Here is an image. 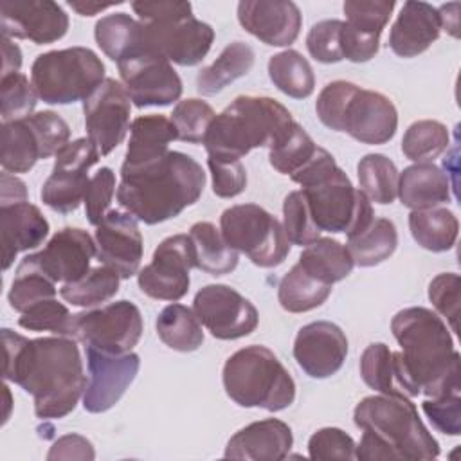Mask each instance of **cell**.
<instances>
[{"instance_id":"6da1fadb","label":"cell","mask_w":461,"mask_h":461,"mask_svg":"<svg viewBox=\"0 0 461 461\" xmlns=\"http://www.w3.org/2000/svg\"><path fill=\"white\" fill-rule=\"evenodd\" d=\"M2 344L4 380L32 396L40 420H59L76 409L88 382L77 340L63 335L27 339L2 328Z\"/></svg>"},{"instance_id":"7a4b0ae2","label":"cell","mask_w":461,"mask_h":461,"mask_svg":"<svg viewBox=\"0 0 461 461\" xmlns=\"http://www.w3.org/2000/svg\"><path fill=\"white\" fill-rule=\"evenodd\" d=\"M391 331L402 351H394L396 376L407 398H436L461 389L459 353L447 322L432 310L409 306L391 319Z\"/></svg>"},{"instance_id":"3957f363","label":"cell","mask_w":461,"mask_h":461,"mask_svg":"<svg viewBox=\"0 0 461 461\" xmlns=\"http://www.w3.org/2000/svg\"><path fill=\"white\" fill-rule=\"evenodd\" d=\"M205 187L202 166L182 151L139 166H121L119 205L137 221L157 225L198 202Z\"/></svg>"},{"instance_id":"277c9868","label":"cell","mask_w":461,"mask_h":461,"mask_svg":"<svg viewBox=\"0 0 461 461\" xmlns=\"http://www.w3.org/2000/svg\"><path fill=\"white\" fill-rule=\"evenodd\" d=\"M353 421L362 430L355 459L429 461L439 456L436 438L407 396H366L357 403Z\"/></svg>"},{"instance_id":"5b68a950","label":"cell","mask_w":461,"mask_h":461,"mask_svg":"<svg viewBox=\"0 0 461 461\" xmlns=\"http://www.w3.org/2000/svg\"><path fill=\"white\" fill-rule=\"evenodd\" d=\"M292 122V113L279 101L238 95L212 119L202 144L207 157L241 160L254 148L270 146Z\"/></svg>"},{"instance_id":"8992f818","label":"cell","mask_w":461,"mask_h":461,"mask_svg":"<svg viewBox=\"0 0 461 461\" xmlns=\"http://www.w3.org/2000/svg\"><path fill=\"white\" fill-rule=\"evenodd\" d=\"M227 396L240 407L279 412L295 400V382L267 346H245L232 353L221 371Z\"/></svg>"},{"instance_id":"52a82bcc","label":"cell","mask_w":461,"mask_h":461,"mask_svg":"<svg viewBox=\"0 0 461 461\" xmlns=\"http://www.w3.org/2000/svg\"><path fill=\"white\" fill-rule=\"evenodd\" d=\"M104 79V63L86 47L38 54L31 67V83L47 104L85 101Z\"/></svg>"},{"instance_id":"ba28073f","label":"cell","mask_w":461,"mask_h":461,"mask_svg":"<svg viewBox=\"0 0 461 461\" xmlns=\"http://www.w3.org/2000/svg\"><path fill=\"white\" fill-rule=\"evenodd\" d=\"M313 223L322 232L348 238L360 234L375 218L369 198L357 189L349 176L337 166L321 178L301 187Z\"/></svg>"},{"instance_id":"9c48e42d","label":"cell","mask_w":461,"mask_h":461,"mask_svg":"<svg viewBox=\"0 0 461 461\" xmlns=\"http://www.w3.org/2000/svg\"><path fill=\"white\" fill-rule=\"evenodd\" d=\"M220 230L236 252H243L261 268L281 265L290 252L283 223L256 203L227 207L220 216Z\"/></svg>"},{"instance_id":"30bf717a","label":"cell","mask_w":461,"mask_h":461,"mask_svg":"<svg viewBox=\"0 0 461 461\" xmlns=\"http://www.w3.org/2000/svg\"><path fill=\"white\" fill-rule=\"evenodd\" d=\"M142 328L140 310L133 303L121 299L74 313L68 321L67 337L83 346L121 355L137 346Z\"/></svg>"},{"instance_id":"8fae6325","label":"cell","mask_w":461,"mask_h":461,"mask_svg":"<svg viewBox=\"0 0 461 461\" xmlns=\"http://www.w3.org/2000/svg\"><path fill=\"white\" fill-rule=\"evenodd\" d=\"M214 41V29L193 13L158 22H140V50L164 56L180 67L198 65Z\"/></svg>"},{"instance_id":"7c38bea8","label":"cell","mask_w":461,"mask_h":461,"mask_svg":"<svg viewBox=\"0 0 461 461\" xmlns=\"http://www.w3.org/2000/svg\"><path fill=\"white\" fill-rule=\"evenodd\" d=\"M50 176L43 182L41 202L56 212H74L85 198L88 187V171L99 160V151L88 137L76 139L54 155Z\"/></svg>"},{"instance_id":"4fadbf2b","label":"cell","mask_w":461,"mask_h":461,"mask_svg":"<svg viewBox=\"0 0 461 461\" xmlns=\"http://www.w3.org/2000/svg\"><path fill=\"white\" fill-rule=\"evenodd\" d=\"M95 254V241L86 230L63 227L41 250L27 254L16 272H40L54 283H76L88 274Z\"/></svg>"},{"instance_id":"5bb4252c","label":"cell","mask_w":461,"mask_h":461,"mask_svg":"<svg viewBox=\"0 0 461 461\" xmlns=\"http://www.w3.org/2000/svg\"><path fill=\"white\" fill-rule=\"evenodd\" d=\"M194 250L189 234H173L158 243L151 263L137 272L142 294L158 301H180L189 290Z\"/></svg>"},{"instance_id":"9a60e30c","label":"cell","mask_w":461,"mask_h":461,"mask_svg":"<svg viewBox=\"0 0 461 461\" xmlns=\"http://www.w3.org/2000/svg\"><path fill=\"white\" fill-rule=\"evenodd\" d=\"M121 81L137 108L167 106L180 99L182 79L173 65L155 52H135L117 63Z\"/></svg>"},{"instance_id":"2e32d148","label":"cell","mask_w":461,"mask_h":461,"mask_svg":"<svg viewBox=\"0 0 461 461\" xmlns=\"http://www.w3.org/2000/svg\"><path fill=\"white\" fill-rule=\"evenodd\" d=\"M193 312L207 331L220 340L247 337L259 322L256 306L227 285L200 288L193 301Z\"/></svg>"},{"instance_id":"e0dca14e","label":"cell","mask_w":461,"mask_h":461,"mask_svg":"<svg viewBox=\"0 0 461 461\" xmlns=\"http://www.w3.org/2000/svg\"><path fill=\"white\" fill-rule=\"evenodd\" d=\"M85 128L101 157L112 153L130 130L131 99L122 83L106 77L85 101Z\"/></svg>"},{"instance_id":"ac0fdd59","label":"cell","mask_w":461,"mask_h":461,"mask_svg":"<svg viewBox=\"0 0 461 461\" xmlns=\"http://www.w3.org/2000/svg\"><path fill=\"white\" fill-rule=\"evenodd\" d=\"M88 382L83 393V407L86 412H106L126 393L135 380L140 358L137 353H106L85 346Z\"/></svg>"},{"instance_id":"d6986e66","label":"cell","mask_w":461,"mask_h":461,"mask_svg":"<svg viewBox=\"0 0 461 461\" xmlns=\"http://www.w3.org/2000/svg\"><path fill=\"white\" fill-rule=\"evenodd\" d=\"M0 29L5 38L45 45L61 40L68 31V14L52 0H4Z\"/></svg>"},{"instance_id":"ffe728a7","label":"cell","mask_w":461,"mask_h":461,"mask_svg":"<svg viewBox=\"0 0 461 461\" xmlns=\"http://www.w3.org/2000/svg\"><path fill=\"white\" fill-rule=\"evenodd\" d=\"M97 259L115 270L121 279H130L139 272L144 241L137 220L130 212L108 211L95 229Z\"/></svg>"},{"instance_id":"44dd1931","label":"cell","mask_w":461,"mask_h":461,"mask_svg":"<svg viewBox=\"0 0 461 461\" xmlns=\"http://www.w3.org/2000/svg\"><path fill=\"white\" fill-rule=\"evenodd\" d=\"M348 357L346 333L330 321L304 324L294 340V358L310 378L335 375Z\"/></svg>"},{"instance_id":"7402d4cb","label":"cell","mask_w":461,"mask_h":461,"mask_svg":"<svg viewBox=\"0 0 461 461\" xmlns=\"http://www.w3.org/2000/svg\"><path fill=\"white\" fill-rule=\"evenodd\" d=\"M398 128V112L393 101L375 90L360 88L342 113L340 130L362 144H385Z\"/></svg>"},{"instance_id":"603a6c76","label":"cell","mask_w":461,"mask_h":461,"mask_svg":"<svg viewBox=\"0 0 461 461\" xmlns=\"http://www.w3.org/2000/svg\"><path fill=\"white\" fill-rule=\"evenodd\" d=\"M238 22L265 45L288 47L299 36L303 14L290 0H241Z\"/></svg>"},{"instance_id":"cb8c5ba5","label":"cell","mask_w":461,"mask_h":461,"mask_svg":"<svg viewBox=\"0 0 461 461\" xmlns=\"http://www.w3.org/2000/svg\"><path fill=\"white\" fill-rule=\"evenodd\" d=\"M292 445V429L277 418H267L240 429L227 441L223 456L230 459L281 461L288 457Z\"/></svg>"},{"instance_id":"d4e9b609","label":"cell","mask_w":461,"mask_h":461,"mask_svg":"<svg viewBox=\"0 0 461 461\" xmlns=\"http://www.w3.org/2000/svg\"><path fill=\"white\" fill-rule=\"evenodd\" d=\"M49 236V221L41 211L29 203L0 205V240H2V267L7 270L18 252L36 249Z\"/></svg>"},{"instance_id":"484cf974","label":"cell","mask_w":461,"mask_h":461,"mask_svg":"<svg viewBox=\"0 0 461 461\" xmlns=\"http://www.w3.org/2000/svg\"><path fill=\"white\" fill-rule=\"evenodd\" d=\"M441 32L438 9L427 2L409 0L402 5L389 31V49L400 58L425 52Z\"/></svg>"},{"instance_id":"4316f807","label":"cell","mask_w":461,"mask_h":461,"mask_svg":"<svg viewBox=\"0 0 461 461\" xmlns=\"http://www.w3.org/2000/svg\"><path fill=\"white\" fill-rule=\"evenodd\" d=\"M450 178L432 162L412 164L400 173L398 198L403 207L421 211L450 202Z\"/></svg>"},{"instance_id":"83f0119b","label":"cell","mask_w":461,"mask_h":461,"mask_svg":"<svg viewBox=\"0 0 461 461\" xmlns=\"http://www.w3.org/2000/svg\"><path fill=\"white\" fill-rule=\"evenodd\" d=\"M178 139L173 121L162 113L140 115L130 126V140L122 166H139L164 157L169 142Z\"/></svg>"},{"instance_id":"f1b7e54d","label":"cell","mask_w":461,"mask_h":461,"mask_svg":"<svg viewBox=\"0 0 461 461\" xmlns=\"http://www.w3.org/2000/svg\"><path fill=\"white\" fill-rule=\"evenodd\" d=\"M254 50L245 41L229 43L220 56L196 74V90L202 95H216L254 67Z\"/></svg>"},{"instance_id":"f546056e","label":"cell","mask_w":461,"mask_h":461,"mask_svg":"<svg viewBox=\"0 0 461 461\" xmlns=\"http://www.w3.org/2000/svg\"><path fill=\"white\" fill-rule=\"evenodd\" d=\"M194 250V268L211 276L230 274L238 267V252L225 241L211 221H196L189 229Z\"/></svg>"},{"instance_id":"4dcf8cb0","label":"cell","mask_w":461,"mask_h":461,"mask_svg":"<svg viewBox=\"0 0 461 461\" xmlns=\"http://www.w3.org/2000/svg\"><path fill=\"white\" fill-rule=\"evenodd\" d=\"M297 263L308 274L328 285L342 281L355 267L348 247L333 238H317L306 245Z\"/></svg>"},{"instance_id":"1f68e13d","label":"cell","mask_w":461,"mask_h":461,"mask_svg":"<svg viewBox=\"0 0 461 461\" xmlns=\"http://www.w3.org/2000/svg\"><path fill=\"white\" fill-rule=\"evenodd\" d=\"M409 230L414 241L430 252H447L456 245L459 221L447 207L411 211Z\"/></svg>"},{"instance_id":"d6a6232c","label":"cell","mask_w":461,"mask_h":461,"mask_svg":"<svg viewBox=\"0 0 461 461\" xmlns=\"http://www.w3.org/2000/svg\"><path fill=\"white\" fill-rule=\"evenodd\" d=\"M43 158L40 139L25 119L2 124V155L0 164L7 173H27Z\"/></svg>"},{"instance_id":"836d02e7","label":"cell","mask_w":461,"mask_h":461,"mask_svg":"<svg viewBox=\"0 0 461 461\" xmlns=\"http://www.w3.org/2000/svg\"><path fill=\"white\" fill-rule=\"evenodd\" d=\"M331 286L333 285L319 281L295 263L279 281L277 301L281 308L290 313H304L319 308L330 297Z\"/></svg>"},{"instance_id":"e575fe53","label":"cell","mask_w":461,"mask_h":461,"mask_svg":"<svg viewBox=\"0 0 461 461\" xmlns=\"http://www.w3.org/2000/svg\"><path fill=\"white\" fill-rule=\"evenodd\" d=\"M155 328L158 339L175 351L191 353L203 344L202 322L194 312L184 304H167L158 313Z\"/></svg>"},{"instance_id":"d590c367","label":"cell","mask_w":461,"mask_h":461,"mask_svg":"<svg viewBox=\"0 0 461 461\" xmlns=\"http://www.w3.org/2000/svg\"><path fill=\"white\" fill-rule=\"evenodd\" d=\"M268 77L279 92L294 99H306L313 94L315 88L312 65L301 52L294 49H286L270 56Z\"/></svg>"},{"instance_id":"8d00e7d4","label":"cell","mask_w":461,"mask_h":461,"mask_svg":"<svg viewBox=\"0 0 461 461\" xmlns=\"http://www.w3.org/2000/svg\"><path fill=\"white\" fill-rule=\"evenodd\" d=\"M348 250L358 267H376L389 259L398 247V230L387 218L373 221L357 236L348 238Z\"/></svg>"},{"instance_id":"74e56055","label":"cell","mask_w":461,"mask_h":461,"mask_svg":"<svg viewBox=\"0 0 461 461\" xmlns=\"http://www.w3.org/2000/svg\"><path fill=\"white\" fill-rule=\"evenodd\" d=\"M94 38L99 49L115 63L140 50V22L126 13L106 14L97 20Z\"/></svg>"},{"instance_id":"f35d334b","label":"cell","mask_w":461,"mask_h":461,"mask_svg":"<svg viewBox=\"0 0 461 461\" xmlns=\"http://www.w3.org/2000/svg\"><path fill=\"white\" fill-rule=\"evenodd\" d=\"M360 191L369 202L387 205L398 196L400 171L396 164L382 153H369L357 164Z\"/></svg>"},{"instance_id":"ab89813d","label":"cell","mask_w":461,"mask_h":461,"mask_svg":"<svg viewBox=\"0 0 461 461\" xmlns=\"http://www.w3.org/2000/svg\"><path fill=\"white\" fill-rule=\"evenodd\" d=\"M317 149L319 146L306 133V130L294 121L268 146V162L281 175L292 176L317 153Z\"/></svg>"},{"instance_id":"60d3db41","label":"cell","mask_w":461,"mask_h":461,"mask_svg":"<svg viewBox=\"0 0 461 461\" xmlns=\"http://www.w3.org/2000/svg\"><path fill=\"white\" fill-rule=\"evenodd\" d=\"M121 276L106 265H99L88 270L85 277L76 283H67L59 288V295L81 308H95L115 297L119 292Z\"/></svg>"},{"instance_id":"b9f144b4","label":"cell","mask_w":461,"mask_h":461,"mask_svg":"<svg viewBox=\"0 0 461 461\" xmlns=\"http://www.w3.org/2000/svg\"><path fill=\"white\" fill-rule=\"evenodd\" d=\"M450 144V133L439 121L421 119L412 122L402 139V153L414 164L432 162Z\"/></svg>"},{"instance_id":"7bdbcfd3","label":"cell","mask_w":461,"mask_h":461,"mask_svg":"<svg viewBox=\"0 0 461 461\" xmlns=\"http://www.w3.org/2000/svg\"><path fill=\"white\" fill-rule=\"evenodd\" d=\"M360 376L367 387L387 396H405L398 384L394 351L384 342L369 344L360 357Z\"/></svg>"},{"instance_id":"ee69618b","label":"cell","mask_w":461,"mask_h":461,"mask_svg":"<svg viewBox=\"0 0 461 461\" xmlns=\"http://www.w3.org/2000/svg\"><path fill=\"white\" fill-rule=\"evenodd\" d=\"M394 5V0H348L342 9L349 29L362 36L380 40Z\"/></svg>"},{"instance_id":"f6af8a7d","label":"cell","mask_w":461,"mask_h":461,"mask_svg":"<svg viewBox=\"0 0 461 461\" xmlns=\"http://www.w3.org/2000/svg\"><path fill=\"white\" fill-rule=\"evenodd\" d=\"M216 117L212 106L202 99H182L175 104L171 112V121L176 128V137L182 142L200 144Z\"/></svg>"},{"instance_id":"bcb514c9","label":"cell","mask_w":461,"mask_h":461,"mask_svg":"<svg viewBox=\"0 0 461 461\" xmlns=\"http://www.w3.org/2000/svg\"><path fill=\"white\" fill-rule=\"evenodd\" d=\"M38 94L25 74L16 72L2 76L0 101H2V122H13L32 115Z\"/></svg>"},{"instance_id":"7dc6e473","label":"cell","mask_w":461,"mask_h":461,"mask_svg":"<svg viewBox=\"0 0 461 461\" xmlns=\"http://www.w3.org/2000/svg\"><path fill=\"white\" fill-rule=\"evenodd\" d=\"M283 229L290 243L294 245H310L321 238V230L313 223L306 198L303 191H292L283 202Z\"/></svg>"},{"instance_id":"c3c4849f","label":"cell","mask_w":461,"mask_h":461,"mask_svg":"<svg viewBox=\"0 0 461 461\" xmlns=\"http://www.w3.org/2000/svg\"><path fill=\"white\" fill-rule=\"evenodd\" d=\"M56 283L40 272H16L7 299L13 310L25 313L34 304L56 297Z\"/></svg>"},{"instance_id":"681fc988","label":"cell","mask_w":461,"mask_h":461,"mask_svg":"<svg viewBox=\"0 0 461 461\" xmlns=\"http://www.w3.org/2000/svg\"><path fill=\"white\" fill-rule=\"evenodd\" d=\"M70 317L72 315L68 308L52 297L34 304L25 313H22L18 324L29 331H52L54 335L67 337Z\"/></svg>"},{"instance_id":"f907efd6","label":"cell","mask_w":461,"mask_h":461,"mask_svg":"<svg viewBox=\"0 0 461 461\" xmlns=\"http://www.w3.org/2000/svg\"><path fill=\"white\" fill-rule=\"evenodd\" d=\"M358 90V85L349 83V81H331L328 83L317 95V103H315V112L319 121L333 130L339 131L340 130V121H342V113L346 110V104L349 103V99L353 97V94Z\"/></svg>"},{"instance_id":"816d5d0a","label":"cell","mask_w":461,"mask_h":461,"mask_svg":"<svg viewBox=\"0 0 461 461\" xmlns=\"http://www.w3.org/2000/svg\"><path fill=\"white\" fill-rule=\"evenodd\" d=\"M342 20H322L312 25L306 34V49L310 56L319 63H339L342 61L340 49Z\"/></svg>"},{"instance_id":"f5cc1de1","label":"cell","mask_w":461,"mask_h":461,"mask_svg":"<svg viewBox=\"0 0 461 461\" xmlns=\"http://www.w3.org/2000/svg\"><path fill=\"white\" fill-rule=\"evenodd\" d=\"M459 286L461 279L456 272L438 274L429 283V299L454 333H457L459 321Z\"/></svg>"},{"instance_id":"db71d44e","label":"cell","mask_w":461,"mask_h":461,"mask_svg":"<svg viewBox=\"0 0 461 461\" xmlns=\"http://www.w3.org/2000/svg\"><path fill=\"white\" fill-rule=\"evenodd\" d=\"M459 391H450L436 398H425L421 409L432 427L447 436L461 434V398Z\"/></svg>"},{"instance_id":"11a10c76","label":"cell","mask_w":461,"mask_h":461,"mask_svg":"<svg viewBox=\"0 0 461 461\" xmlns=\"http://www.w3.org/2000/svg\"><path fill=\"white\" fill-rule=\"evenodd\" d=\"M355 441L349 434L337 427L315 430L308 439L310 459H355Z\"/></svg>"},{"instance_id":"9f6ffc18","label":"cell","mask_w":461,"mask_h":461,"mask_svg":"<svg viewBox=\"0 0 461 461\" xmlns=\"http://www.w3.org/2000/svg\"><path fill=\"white\" fill-rule=\"evenodd\" d=\"M27 121L31 122V126L34 128V131L40 139L43 158L56 155L61 148H65L68 144L70 128L59 113H56L52 110H43V112H36V113L29 115Z\"/></svg>"},{"instance_id":"6f0895ef","label":"cell","mask_w":461,"mask_h":461,"mask_svg":"<svg viewBox=\"0 0 461 461\" xmlns=\"http://www.w3.org/2000/svg\"><path fill=\"white\" fill-rule=\"evenodd\" d=\"M115 193V173L110 167H101L88 182L85 191V212L90 225L97 227L106 212L110 211V203Z\"/></svg>"},{"instance_id":"680465c9","label":"cell","mask_w":461,"mask_h":461,"mask_svg":"<svg viewBox=\"0 0 461 461\" xmlns=\"http://www.w3.org/2000/svg\"><path fill=\"white\" fill-rule=\"evenodd\" d=\"M212 178V193L220 198H234L247 187V169L241 160L207 157Z\"/></svg>"},{"instance_id":"91938a15","label":"cell","mask_w":461,"mask_h":461,"mask_svg":"<svg viewBox=\"0 0 461 461\" xmlns=\"http://www.w3.org/2000/svg\"><path fill=\"white\" fill-rule=\"evenodd\" d=\"M131 9L139 16V22H158L180 14L193 13V5L189 2L180 0H155V2H131Z\"/></svg>"},{"instance_id":"94428289","label":"cell","mask_w":461,"mask_h":461,"mask_svg":"<svg viewBox=\"0 0 461 461\" xmlns=\"http://www.w3.org/2000/svg\"><path fill=\"white\" fill-rule=\"evenodd\" d=\"M95 452L92 443L79 434H67L54 441L47 459H94Z\"/></svg>"},{"instance_id":"6125c7cd","label":"cell","mask_w":461,"mask_h":461,"mask_svg":"<svg viewBox=\"0 0 461 461\" xmlns=\"http://www.w3.org/2000/svg\"><path fill=\"white\" fill-rule=\"evenodd\" d=\"M18 202H27V187L18 176L4 171L0 175V205Z\"/></svg>"},{"instance_id":"be15d7a7","label":"cell","mask_w":461,"mask_h":461,"mask_svg":"<svg viewBox=\"0 0 461 461\" xmlns=\"http://www.w3.org/2000/svg\"><path fill=\"white\" fill-rule=\"evenodd\" d=\"M2 76L16 74L22 67V50L11 38L2 36Z\"/></svg>"},{"instance_id":"e7e4bbea","label":"cell","mask_w":461,"mask_h":461,"mask_svg":"<svg viewBox=\"0 0 461 461\" xmlns=\"http://www.w3.org/2000/svg\"><path fill=\"white\" fill-rule=\"evenodd\" d=\"M438 16L441 29L447 31L450 36L459 38V4L452 2L438 7Z\"/></svg>"},{"instance_id":"03108f58","label":"cell","mask_w":461,"mask_h":461,"mask_svg":"<svg viewBox=\"0 0 461 461\" xmlns=\"http://www.w3.org/2000/svg\"><path fill=\"white\" fill-rule=\"evenodd\" d=\"M122 2H110V4H101V2H90V0H70L68 5L81 16H94L112 5H119Z\"/></svg>"}]
</instances>
